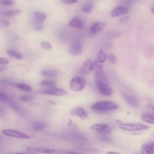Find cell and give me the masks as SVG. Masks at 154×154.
<instances>
[{"mask_svg": "<svg viewBox=\"0 0 154 154\" xmlns=\"http://www.w3.org/2000/svg\"><path fill=\"white\" fill-rule=\"evenodd\" d=\"M3 24H4L5 26H6V27H8V26H9V25H10V22H9L8 21H4L3 22Z\"/></svg>", "mask_w": 154, "mask_h": 154, "instance_id": "f35d334b", "label": "cell"}, {"mask_svg": "<svg viewBox=\"0 0 154 154\" xmlns=\"http://www.w3.org/2000/svg\"><path fill=\"white\" fill-rule=\"evenodd\" d=\"M10 154H32V153H26V152H18V153H10Z\"/></svg>", "mask_w": 154, "mask_h": 154, "instance_id": "60d3db41", "label": "cell"}, {"mask_svg": "<svg viewBox=\"0 0 154 154\" xmlns=\"http://www.w3.org/2000/svg\"><path fill=\"white\" fill-rule=\"evenodd\" d=\"M7 54L11 56V57L13 58H15L16 59H18V60H22L24 57L23 55L19 53H18V52L14 51V50H12V49H8L7 51Z\"/></svg>", "mask_w": 154, "mask_h": 154, "instance_id": "ffe728a7", "label": "cell"}, {"mask_svg": "<svg viewBox=\"0 0 154 154\" xmlns=\"http://www.w3.org/2000/svg\"><path fill=\"white\" fill-rule=\"evenodd\" d=\"M129 10L123 6H118L115 8L111 12V16L113 17H117L123 15L128 13Z\"/></svg>", "mask_w": 154, "mask_h": 154, "instance_id": "30bf717a", "label": "cell"}, {"mask_svg": "<svg viewBox=\"0 0 154 154\" xmlns=\"http://www.w3.org/2000/svg\"><path fill=\"white\" fill-rule=\"evenodd\" d=\"M37 93H39L43 95H53V96H64L66 95V92L62 89H58L55 87H52V88H48L44 90H42L37 91Z\"/></svg>", "mask_w": 154, "mask_h": 154, "instance_id": "8992f818", "label": "cell"}, {"mask_svg": "<svg viewBox=\"0 0 154 154\" xmlns=\"http://www.w3.org/2000/svg\"><path fill=\"white\" fill-rule=\"evenodd\" d=\"M33 99V97L32 95H24L21 97V100L25 102L30 101Z\"/></svg>", "mask_w": 154, "mask_h": 154, "instance_id": "4dcf8cb0", "label": "cell"}, {"mask_svg": "<svg viewBox=\"0 0 154 154\" xmlns=\"http://www.w3.org/2000/svg\"><path fill=\"white\" fill-rule=\"evenodd\" d=\"M106 27V24L103 22H96L91 25L90 27V32L93 34H96L102 31L105 27Z\"/></svg>", "mask_w": 154, "mask_h": 154, "instance_id": "8fae6325", "label": "cell"}, {"mask_svg": "<svg viewBox=\"0 0 154 154\" xmlns=\"http://www.w3.org/2000/svg\"><path fill=\"white\" fill-rule=\"evenodd\" d=\"M146 107L150 110H154V104H149L146 105Z\"/></svg>", "mask_w": 154, "mask_h": 154, "instance_id": "8d00e7d4", "label": "cell"}, {"mask_svg": "<svg viewBox=\"0 0 154 154\" xmlns=\"http://www.w3.org/2000/svg\"><path fill=\"white\" fill-rule=\"evenodd\" d=\"M124 100L130 105L132 107H137L138 105V101L136 97L131 95H125Z\"/></svg>", "mask_w": 154, "mask_h": 154, "instance_id": "5bb4252c", "label": "cell"}, {"mask_svg": "<svg viewBox=\"0 0 154 154\" xmlns=\"http://www.w3.org/2000/svg\"><path fill=\"white\" fill-rule=\"evenodd\" d=\"M22 10H13L9 11H7L5 13V15L7 17H12V16H16L19 15L20 14L22 13Z\"/></svg>", "mask_w": 154, "mask_h": 154, "instance_id": "d4e9b609", "label": "cell"}, {"mask_svg": "<svg viewBox=\"0 0 154 154\" xmlns=\"http://www.w3.org/2000/svg\"><path fill=\"white\" fill-rule=\"evenodd\" d=\"M107 154H123L118 152H115V151H108L107 152Z\"/></svg>", "mask_w": 154, "mask_h": 154, "instance_id": "74e56055", "label": "cell"}, {"mask_svg": "<svg viewBox=\"0 0 154 154\" xmlns=\"http://www.w3.org/2000/svg\"><path fill=\"white\" fill-rule=\"evenodd\" d=\"M11 82H11V81L9 79H3L1 81V83L4 85H10Z\"/></svg>", "mask_w": 154, "mask_h": 154, "instance_id": "836d02e7", "label": "cell"}, {"mask_svg": "<svg viewBox=\"0 0 154 154\" xmlns=\"http://www.w3.org/2000/svg\"><path fill=\"white\" fill-rule=\"evenodd\" d=\"M0 63H1V64L2 65H7L9 62L8 61V60H7L5 58H3V57H1V59H0Z\"/></svg>", "mask_w": 154, "mask_h": 154, "instance_id": "e575fe53", "label": "cell"}, {"mask_svg": "<svg viewBox=\"0 0 154 154\" xmlns=\"http://www.w3.org/2000/svg\"><path fill=\"white\" fill-rule=\"evenodd\" d=\"M60 1L65 4H72L77 3L78 0H60Z\"/></svg>", "mask_w": 154, "mask_h": 154, "instance_id": "d6a6232c", "label": "cell"}, {"mask_svg": "<svg viewBox=\"0 0 154 154\" xmlns=\"http://www.w3.org/2000/svg\"><path fill=\"white\" fill-rule=\"evenodd\" d=\"M1 133L6 136L18 139H29L31 138V137L27 134L14 130H4L1 131Z\"/></svg>", "mask_w": 154, "mask_h": 154, "instance_id": "5b68a950", "label": "cell"}, {"mask_svg": "<svg viewBox=\"0 0 154 154\" xmlns=\"http://www.w3.org/2000/svg\"><path fill=\"white\" fill-rule=\"evenodd\" d=\"M152 11L153 12V13H154V7L152 8Z\"/></svg>", "mask_w": 154, "mask_h": 154, "instance_id": "7bdbcfd3", "label": "cell"}, {"mask_svg": "<svg viewBox=\"0 0 154 154\" xmlns=\"http://www.w3.org/2000/svg\"><path fill=\"white\" fill-rule=\"evenodd\" d=\"M93 62L91 60L88 59L84 62L80 69V74L85 75H90L93 70Z\"/></svg>", "mask_w": 154, "mask_h": 154, "instance_id": "52a82bcc", "label": "cell"}, {"mask_svg": "<svg viewBox=\"0 0 154 154\" xmlns=\"http://www.w3.org/2000/svg\"><path fill=\"white\" fill-rule=\"evenodd\" d=\"M1 4L3 6H11L14 4V1L13 0H1Z\"/></svg>", "mask_w": 154, "mask_h": 154, "instance_id": "f546056e", "label": "cell"}, {"mask_svg": "<svg viewBox=\"0 0 154 154\" xmlns=\"http://www.w3.org/2000/svg\"><path fill=\"white\" fill-rule=\"evenodd\" d=\"M95 83L98 92L102 95L110 96L113 93V90L107 84V81L100 79H95Z\"/></svg>", "mask_w": 154, "mask_h": 154, "instance_id": "7a4b0ae2", "label": "cell"}, {"mask_svg": "<svg viewBox=\"0 0 154 154\" xmlns=\"http://www.w3.org/2000/svg\"><path fill=\"white\" fill-rule=\"evenodd\" d=\"M71 114L72 116H78L82 119H85L87 117V114L86 112L80 107H76L74 108L71 111Z\"/></svg>", "mask_w": 154, "mask_h": 154, "instance_id": "4fadbf2b", "label": "cell"}, {"mask_svg": "<svg viewBox=\"0 0 154 154\" xmlns=\"http://www.w3.org/2000/svg\"><path fill=\"white\" fill-rule=\"evenodd\" d=\"M48 127V123L42 121H37L31 125V128L34 130H42Z\"/></svg>", "mask_w": 154, "mask_h": 154, "instance_id": "9a60e30c", "label": "cell"}, {"mask_svg": "<svg viewBox=\"0 0 154 154\" xmlns=\"http://www.w3.org/2000/svg\"><path fill=\"white\" fill-rule=\"evenodd\" d=\"M68 25L70 27L76 28V29H78L80 30L82 29L84 27L83 22L78 18H74L72 20L70 21L68 24Z\"/></svg>", "mask_w": 154, "mask_h": 154, "instance_id": "2e32d148", "label": "cell"}, {"mask_svg": "<svg viewBox=\"0 0 154 154\" xmlns=\"http://www.w3.org/2000/svg\"><path fill=\"white\" fill-rule=\"evenodd\" d=\"M57 152L63 153V154H85L80 152H76L73 150H57Z\"/></svg>", "mask_w": 154, "mask_h": 154, "instance_id": "83f0119b", "label": "cell"}, {"mask_svg": "<svg viewBox=\"0 0 154 154\" xmlns=\"http://www.w3.org/2000/svg\"><path fill=\"white\" fill-rule=\"evenodd\" d=\"M109 61L111 63L113 64H117V58L116 56L113 54H110L109 55Z\"/></svg>", "mask_w": 154, "mask_h": 154, "instance_id": "f1b7e54d", "label": "cell"}, {"mask_svg": "<svg viewBox=\"0 0 154 154\" xmlns=\"http://www.w3.org/2000/svg\"><path fill=\"white\" fill-rule=\"evenodd\" d=\"M127 19H128V18H122L121 19H120V22H125Z\"/></svg>", "mask_w": 154, "mask_h": 154, "instance_id": "b9f144b4", "label": "cell"}, {"mask_svg": "<svg viewBox=\"0 0 154 154\" xmlns=\"http://www.w3.org/2000/svg\"><path fill=\"white\" fill-rule=\"evenodd\" d=\"M34 17L36 21L39 23H42L47 19V16L45 14L40 11H36L34 13Z\"/></svg>", "mask_w": 154, "mask_h": 154, "instance_id": "d6986e66", "label": "cell"}, {"mask_svg": "<svg viewBox=\"0 0 154 154\" xmlns=\"http://www.w3.org/2000/svg\"><path fill=\"white\" fill-rule=\"evenodd\" d=\"M150 148H152L153 150H154V142H152V143H148V144Z\"/></svg>", "mask_w": 154, "mask_h": 154, "instance_id": "ab89813d", "label": "cell"}, {"mask_svg": "<svg viewBox=\"0 0 154 154\" xmlns=\"http://www.w3.org/2000/svg\"><path fill=\"white\" fill-rule=\"evenodd\" d=\"M101 140L105 142H111V140L110 138H109L108 137H107L105 136V135H104L103 137H101Z\"/></svg>", "mask_w": 154, "mask_h": 154, "instance_id": "d590c367", "label": "cell"}, {"mask_svg": "<svg viewBox=\"0 0 154 154\" xmlns=\"http://www.w3.org/2000/svg\"><path fill=\"white\" fill-rule=\"evenodd\" d=\"M142 152L143 154H154V150L148 144L142 146Z\"/></svg>", "mask_w": 154, "mask_h": 154, "instance_id": "cb8c5ba5", "label": "cell"}, {"mask_svg": "<svg viewBox=\"0 0 154 154\" xmlns=\"http://www.w3.org/2000/svg\"><path fill=\"white\" fill-rule=\"evenodd\" d=\"M34 29L37 31H42L44 29V25L42 24V23H36L34 24Z\"/></svg>", "mask_w": 154, "mask_h": 154, "instance_id": "1f68e13d", "label": "cell"}, {"mask_svg": "<svg viewBox=\"0 0 154 154\" xmlns=\"http://www.w3.org/2000/svg\"><path fill=\"white\" fill-rule=\"evenodd\" d=\"M41 75L46 77H55L59 74V72L54 69H45L40 72Z\"/></svg>", "mask_w": 154, "mask_h": 154, "instance_id": "e0dca14e", "label": "cell"}, {"mask_svg": "<svg viewBox=\"0 0 154 154\" xmlns=\"http://www.w3.org/2000/svg\"><path fill=\"white\" fill-rule=\"evenodd\" d=\"M40 45L43 48L47 50H50L52 49V45L50 43L48 42H45V41L42 42H40Z\"/></svg>", "mask_w": 154, "mask_h": 154, "instance_id": "4316f807", "label": "cell"}, {"mask_svg": "<svg viewBox=\"0 0 154 154\" xmlns=\"http://www.w3.org/2000/svg\"><path fill=\"white\" fill-rule=\"evenodd\" d=\"M39 85L40 86L43 87H45L47 89L55 87V83L54 82H53L52 81H49V80H44V81H41Z\"/></svg>", "mask_w": 154, "mask_h": 154, "instance_id": "44dd1931", "label": "cell"}, {"mask_svg": "<svg viewBox=\"0 0 154 154\" xmlns=\"http://www.w3.org/2000/svg\"><path fill=\"white\" fill-rule=\"evenodd\" d=\"M11 87L14 88H16L20 90L26 92L28 93H30L32 91V87L29 85H27L25 83H17V82H11L10 84V85Z\"/></svg>", "mask_w": 154, "mask_h": 154, "instance_id": "7c38bea8", "label": "cell"}, {"mask_svg": "<svg viewBox=\"0 0 154 154\" xmlns=\"http://www.w3.org/2000/svg\"><path fill=\"white\" fill-rule=\"evenodd\" d=\"M82 51L81 44L80 42H75L70 47L69 52L74 56H77L80 55Z\"/></svg>", "mask_w": 154, "mask_h": 154, "instance_id": "9c48e42d", "label": "cell"}, {"mask_svg": "<svg viewBox=\"0 0 154 154\" xmlns=\"http://www.w3.org/2000/svg\"><path fill=\"white\" fill-rule=\"evenodd\" d=\"M93 8H94V4L92 3H89L84 5L82 7L81 9L83 12L89 13L93 10Z\"/></svg>", "mask_w": 154, "mask_h": 154, "instance_id": "7402d4cb", "label": "cell"}, {"mask_svg": "<svg viewBox=\"0 0 154 154\" xmlns=\"http://www.w3.org/2000/svg\"><path fill=\"white\" fill-rule=\"evenodd\" d=\"M86 80L80 77H74L69 84V87L74 92H80L85 89L86 86Z\"/></svg>", "mask_w": 154, "mask_h": 154, "instance_id": "277c9868", "label": "cell"}, {"mask_svg": "<svg viewBox=\"0 0 154 154\" xmlns=\"http://www.w3.org/2000/svg\"><path fill=\"white\" fill-rule=\"evenodd\" d=\"M136 154H140V153H136Z\"/></svg>", "mask_w": 154, "mask_h": 154, "instance_id": "ee69618b", "label": "cell"}, {"mask_svg": "<svg viewBox=\"0 0 154 154\" xmlns=\"http://www.w3.org/2000/svg\"><path fill=\"white\" fill-rule=\"evenodd\" d=\"M92 109L96 111H107L117 110V105L111 101H101L96 102L91 106Z\"/></svg>", "mask_w": 154, "mask_h": 154, "instance_id": "6da1fadb", "label": "cell"}, {"mask_svg": "<svg viewBox=\"0 0 154 154\" xmlns=\"http://www.w3.org/2000/svg\"><path fill=\"white\" fill-rule=\"evenodd\" d=\"M27 149L31 153H53L57 152V150L50 149V148H38V147H27Z\"/></svg>", "mask_w": 154, "mask_h": 154, "instance_id": "ba28073f", "label": "cell"}, {"mask_svg": "<svg viewBox=\"0 0 154 154\" xmlns=\"http://www.w3.org/2000/svg\"><path fill=\"white\" fill-rule=\"evenodd\" d=\"M108 128H109L108 125L106 123H95L92 125L90 127V128L93 131H99L100 133L108 129Z\"/></svg>", "mask_w": 154, "mask_h": 154, "instance_id": "ac0fdd59", "label": "cell"}, {"mask_svg": "<svg viewBox=\"0 0 154 154\" xmlns=\"http://www.w3.org/2000/svg\"><path fill=\"white\" fill-rule=\"evenodd\" d=\"M107 59V55L102 50H100V51L97 53V60L101 63H104L106 61Z\"/></svg>", "mask_w": 154, "mask_h": 154, "instance_id": "603a6c76", "label": "cell"}, {"mask_svg": "<svg viewBox=\"0 0 154 154\" xmlns=\"http://www.w3.org/2000/svg\"><path fill=\"white\" fill-rule=\"evenodd\" d=\"M142 119L145 122L154 125V117L152 116H150L148 115H143L142 116Z\"/></svg>", "mask_w": 154, "mask_h": 154, "instance_id": "484cf974", "label": "cell"}, {"mask_svg": "<svg viewBox=\"0 0 154 154\" xmlns=\"http://www.w3.org/2000/svg\"><path fill=\"white\" fill-rule=\"evenodd\" d=\"M119 128L126 131L137 132L148 130L149 127L139 123H122L119 125Z\"/></svg>", "mask_w": 154, "mask_h": 154, "instance_id": "3957f363", "label": "cell"}]
</instances>
